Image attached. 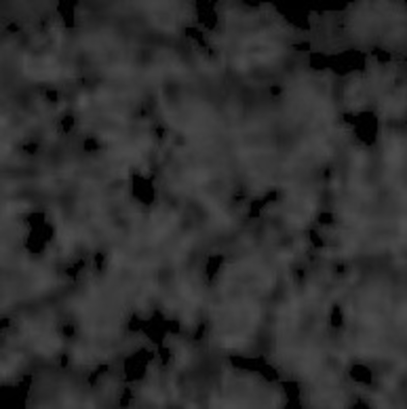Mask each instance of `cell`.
I'll return each instance as SVG.
<instances>
[{
    "label": "cell",
    "mask_w": 407,
    "mask_h": 409,
    "mask_svg": "<svg viewBox=\"0 0 407 409\" xmlns=\"http://www.w3.org/2000/svg\"><path fill=\"white\" fill-rule=\"evenodd\" d=\"M126 188L133 202L143 210L151 209L158 200V183L155 176L145 169H131L127 175Z\"/></svg>",
    "instance_id": "6da1fadb"
}]
</instances>
